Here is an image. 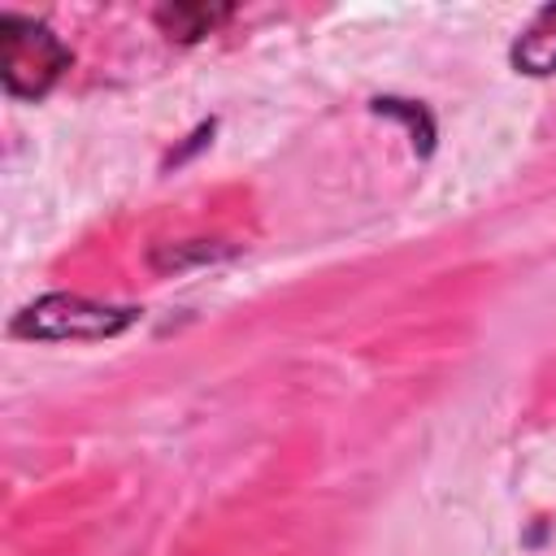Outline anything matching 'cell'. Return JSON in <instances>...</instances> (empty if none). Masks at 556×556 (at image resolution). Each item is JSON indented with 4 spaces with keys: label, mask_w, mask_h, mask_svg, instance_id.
Listing matches in <instances>:
<instances>
[{
    "label": "cell",
    "mask_w": 556,
    "mask_h": 556,
    "mask_svg": "<svg viewBox=\"0 0 556 556\" xmlns=\"http://www.w3.org/2000/svg\"><path fill=\"white\" fill-rule=\"evenodd\" d=\"M65 65H70V52L48 26L22 13H0V78L9 96L39 100L61 78Z\"/></svg>",
    "instance_id": "cell-1"
},
{
    "label": "cell",
    "mask_w": 556,
    "mask_h": 556,
    "mask_svg": "<svg viewBox=\"0 0 556 556\" xmlns=\"http://www.w3.org/2000/svg\"><path fill=\"white\" fill-rule=\"evenodd\" d=\"M135 321V308L96 304L83 295H43L13 317V334L22 339H109Z\"/></svg>",
    "instance_id": "cell-2"
},
{
    "label": "cell",
    "mask_w": 556,
    "mask_h": 556,
    "mask_svg": "<svg viewBox=\"0 0 556 556\" xmlns=\"http://www.w3.org/2000/svg\"><path fill=\"white\" fill-rule=\"evenodd\" d=\"M513 65L521 74H534V78L556 74V4H547L530 17L521 39L513 43Z\"/></svg>",
    "instance_id": "cell-3"
},
{
    "label": "cell",
    "mask_w": 556,
    "mask_h": 556,
    "mask_svg": "<svg viewBox=\"0 0 556 556\" xmlns=\"http://www.w3.org/2000/svg\"><path fill=\"white\" fill-rule=\"evenodd\" d=\"M230 17V9L226 4H174V9H156V22H161V30L165 35H174V39H200V35H208L217 22H226Z\"/></svg>",
    "instance_id": "cell-4"
}]
</instances>
